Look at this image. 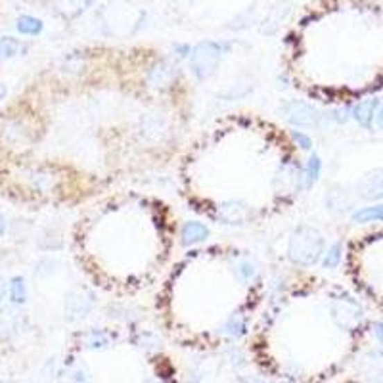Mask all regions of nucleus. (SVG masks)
Listing matches in <instances>:
<instances>
[{
  "label": "nucleus",
  "mask_w": 383,
  "mask_h": 383,
  "mask_svg": "<svg viewBox=\"0 0 383 383\" xmlns=\"http://www.w3.org/2000/svg\"><path fill=\"white\" fill-rule=\"evenodd\" d=\"M341 253H343V246H341V244H334V246L326 251L324 259H322L324 269H335L337 264L341 263Z\"/></svg>",
  "instance_id": "nucleus-17"
},
{
  "label": "nucleus",
  "mask_w": 383,
  "mask_h": 383,
  "mask_svg": "<svg viewBox=\"0 0 383 383\" xmlns=\"http://www.w3.org/2000/svg\"><path fill=\"white\" fill-rule=\"evenodd\" d=\"M94 303L96 297L92 291H88V289H73V291H69V293L65 296V316L69 320L85 318L88 312L92 311Z\"/></svg>",
  "instance_id": "nucleus-4"
},
{
  "label": "nucleus",
  "mask_w": 383,
  "mask_h": 383,
  "mask_svg": "<svg viewBox=\"0 0 383 383\" xmlns=\"http://www.w3.org/2000/svg\"><path fill=\"white\" fill-rule=\"evenodd\" d=\"M374 332H375V335H377V339H380V341H383V322H377V324H375Z\"/></svg>",
  "instance_id": "nucleus-25"
},
{
  "label": "nucleus",
  "mask_w": 383,
  "mask_h": 383,
  "mask_svg": "<svg viewBox=\"0 0 383 383\" xmlns=\"http://www.w3.org/2000/svg\"><path fill=\"white\" fill-rule=\"evenodd\" d=\"M219 62H221V46L215 42H201L192 52V73L200 80L209 79L216 71Z\"/></svg>",
  "instance_id": "nucleus-2"
},
{
  "label": "nucleus",
  "mask_w": 383,
  "mask_h": 383,
  "mask_svg": "<svg viewBox=\"0 0 383 383\" xmlns=\"http://www.w3.org/2000/svg\"><path fill=\"white\" fill-rule=\"evenodd\" d=\"M108 341H110L108 334L100 332V330H94V332H90V334H88L87 343L90 349H102V347H105V345H108Z\"/></svg>",
  "instance_id": "nucleus-19"
},
{
  "label": "nucleus",
  "mask_w": 383,
  "mask_h": 383,
  "mask_svg": "<svg viewBox=\"0 0 383 383\" xmlns=\"http://www.w3.org/2000/svg\"><path fill=\"white\" fill-rule=\"evenodd\" d=\"M6 232V219H4V215L0 213V236Z\"/></svg>",
  "instance_id": "nucleus-26"
},
{
  "label": "nucleus",
  "mask_w": 383,
  "mask_h": 383,
  "mask_svg": "<svg viewBox=\"0 0 383 383\" xmlns=\"http://www.w3.org/2000/svg\"><path fill=\"white\" fill-rule=\"evenodd\" d=\"M291 136H293V140H296V142L299 144L303 150H311L312 148V140L307 135H303V133H297V130H293V133H291Z\"/></svg>",
  "instance_id": "nucleus-20"
},
{
  "label": "nucleus",
  "mask_w": 383,
  "mask_h": 383,
  "mask_svg": "<svg viewBox=\"0 0 383 383\" xmlns=\"http://www.w3.org/2000/svg\"><path fill=\"white\" fill-rule=\"evenodd\" d=\"M326 203L330 211H334V213H347L349 209L352 207V201L351 198L347 196V192L345 190H332L327 194Z\"/></svg>",
  "instance_id": "nucleus-12"
},
{
  "label": "nucleus",
  "mask_w": 383,
  "mask_h": 383,
  "mask_svg": "<svg viewBox=\"0 0 383 383\" xmlns=\"http://www.w3.org/2000/svg\"><path fill=\"white\" fill-rule=\"evenodd\" d=\"M334 312L337 322H339L341 326L347 327L357 326L360 322V318H362V309H360V305L351 301V299H339V301H335Z\"/></svg>",
  "instance_id": "nucleus-6"
},
{
  "label": "nucleus",
  "mask_w": 383,
  "mask_h": 383,
  "mask_svg": "<svg viewBox=\"0 0 383 383\" xmlns=\"http://www.w3.org/2000/svg\"><path fill=\"white\" fill-rule=\"evenodd\" d=\"M352 221L359 224L383 223V205H370L352 213Z\"/></svg>",
  "instance_id": "nucleus-13"
},
{
  "label": "nucleus",
  "mask_w": 383,
  "mask_h": 383,
  "mask_svg": "<svg viewBox=\"0 0 383 383\" xmlns=\"http://www.w3.org/2000/svg\"><path fill=\"white\" fill-rule=\"evenodd\" d=\"M375 125L383 130V104L380 105V110L375 113Z\"/></svg>",
  "instance_id": "nucleus-23"
},
{
  "label": "nucleus",
  "mask_w": 383,
  "mask_h": 383,
  "mask_svg": "<svg viewBox=\"0 0 383 383\" xmlns=\"http://www.w3.org/2000/svg\"><path fill=\"white\" fill-rule=\"evenodd\" d=\"M150 85L153 88H158V90H165L169 88L176 79V67L175 65L167 64V62H161L153 67L152 71H150Z\"/></svg>",
  "instance_id": "nucleus-7"
},
{
  "label": "nucleus",
  "mask_w": 383,
  "mask_h": 383,
  "mask_svg": "<svg viewBox=\"0 0 383 383\" xmlns=\"http://www.w3.org/2000/svg\"><path fill=\"white\" fill-rule=\"evenodd\" d=\"M4 96H6V87H4V85L0 83V100H2Z\"/></svg>",
  "instance_id": "nucleus-27"
},
{
  "label": "nucleus",
  "mask_w": 383,
  "mask_h": 383,
  "mask_svg": "<svg viewBox=\"0 0 383 383\" xmlns=\"http://www.w3.org/2000/svg\"><path fill=\"white\" fill-rule=\"evenodd\" d=\"M359 198L366 201L383 200V169H372L362 175L357 182Z\"/></svg>",
  "instance_id": "nucleus-5"
},
{
  "label": "nucleus",
  "mask_w": 383,
  "mask_h": 383,
  "mask_svg": "<svg viewBox=\"0 0 383 383\" xmlns=\"http://www.w3.org/2000/svg\"><path fill=\"white\" fill-rule=\"evenodd\" d=\"M19 50V44H17L16 39L12 37H4L0 40V62H6L10 58H14Z\"/></svg>",
  "instance_id": "nucleus-18"
},
{
  "label": "nucleus",
  "mask_w": 383,
  "mask_h": 383,
  "mask_svg": "<svg viewBox=\"0 0 383 383\" xmlns=\"http://www.w3.org/2000/svg\"><path fill=\"white\" fill-rule=\"evenodd\" d=\"M324 238L314 226L303 224L297 226L289 244H287V257L291 263L299 266H314L324 255Z\"/></svg>",
  "instance_id": "nucleus-1"
},
{
  "label": "nucleus",
  "mask_w": 383,
  "mask_h": 383,
  "mask_svg": "<svg viewBox=\"0 0 383 383\" xmlns=\"http://www.w3.org/2000/svg\"><path fill=\"white\" fill-rule=\"evenodd\" d=\"M6 291H8V287H6V282L0 278V303H2V299L6 297Z\"/></svg>",
  "instance_id": "nucleus-24"
},
{
  "label": "nucleus",
  "mask_w": 383,
  "mask_h": 383,
  "mask_svg": "<svg viewBox=\"0 0 383 383\" xmlns=\"http://www.w3.org/2000/svg\"><path fill=\"white\" fill-rule=\"evenodd\" d=\"M17 29L24 35H39L42 31V22L37 19V17L24 16L19 17V22H17Z\"/></svg>",
  "instance_id": "nucleus-16"
},
{
  "label": "nucleus",
  "mask_w": 383,
  "mask_h": 383,
  "mask_svg": "<svg viewBox=\"0 0 383 383\" xmlns=\"http://www.w3.org/2000/svg\"><path fill=\"white\" fill-rule=\"evenodd\" d=\"M219 216L228 224H244L249 219V211L239 201H226L219 209Z\"/></svg>",
  "instance_id": "nucleus-10"
},
{
  "label": "nucleus",
  "mask_w": 383,
  "mask_h": 383,
  "mask_svg": "<svg viewBox=\"0 0 383 383\" xmlns=\"http://www.w3.org/2000/svg\"><path fill=\"white\" fill-rule=\"evenodd\" d=\"M380 100L377 98H368V100H362L360 104L355 105V110H352V117L357 119L359 125L362 127H372V123L375 119V113L380 110Z\"/></svg>",
  "instance_id": "nucleus-9"
},
{
  "label": "nucleus",
  "mask_w": 383,
  "mask_h": 383,
  "mask_svg": "<svg viewBox=\"0 0 383 383\" xmlns=\"http://www.w3.org/2000/svg\"><path fill=\"white\" fill-rule=\"evenodd\" d=\"M253 383H261V382H253Z\"/></svg>",
  "instance_id": "nucleus-28"
},
{
  "label": "nucleus",
  "mask_w": 383,
  "mask_h": 383,
  "mask_svg": "<svg viewBox=\"0 0 383 383\" xmlns=\"http://www.w3.org/2000/svg\"><path fill=\"white\" fill-rule=\"evenodd\" d=\"M142 135L152 140V142H161L169 136V125L167 121L163 117H158V115H150L146 117L142 123Z\"/></svg>",
  "instance_id": "nucleus-8"
},
{
  "label": "nucleus",
  "mask_w": 383,
  "mask_h": 383,
  "mask_svg": "<svg viewBox=\"0 0 383 383\" xmlns=\"http://www.w3.org/2000/svg\"><path fill=\"white\" fill-rule=\"evenodd\" d=\"M320 171H322V161L318 155H311L307 161V171H305V188H312L316 184Z\"/></svg>",
  "instance_id": "nucleus-14"
},
{
  "label": "nucleus",
  "mask_w": 383,
  "mask_h": 383,
  "mask_svg": "<svg viewBox=\"0 0 383 383\" xmlns=\"http://www.w3.org/2000/svg\"><path fill=\"white\" fill-rule=\"evenodd\" d=\"M182 244L184 246H196L203 239L209 238V228L205 224L198 223V221H190L182 226Z\"/></svg>",
  "instance_id": "nucleus-11"
},
{
  "label": "nucleus",
  "mask_w": 383,
  "mask_h": 383,
  "mask_svg": "<svg viewBox=\"0 0 383 383\" xmlns=\"http://www.w3.org/2000/svg\"><path fill=\"white\" fill-rule=\"evenodd\" d=\"M239 272H241V276H244V278H251V276L255 274V269H253V264L246 263L239 266Z\"/></svg>",
  "instance_id": "nucleus-21"
},
{
  "label": "nucleus",
  "mask_w": 383,
  "mask_h": 383,
  "mask_svg": "<svg viewBox=\"0 0 383 383\" xmlns=\"http://www.w3.org/2000/svg\"><path fill=\"white\" fill-rule=\"evenodd\" d=\"M10 299L14 305H24L27 301V286L22 276H16L10 282Z\"/></svg>",
  "instance_id": "nucleus-15"
},
{
  "label": "nucleus",
  "mask_w": 383,
  "mask_h": 383,
  "mask_svg": "<svg viewBox=\"0 0 383 383\" xmlns=\"http://www.w3.org/2000/svg\"><path fill=\"white\" fill-rule=\"evenodd\" d=\"M226 330H228V334L230 335H239L241 334V330H244V326H241V322H234V320H232L230 324L226 326Z\"/></svg>",
  "instance_id": "nucleus-22"
},
{
  "label": "nucleus",
  "mask_w": 383,
  "mask_h": 383,
  "mask_svg": "<svg viewBox=\"0 0 383 383\" xmlns=\"http://www.w3.org/2000/svg\"><path fill=\"white\" fill-rule=\"evenodd\" d=\"M282 113L289 125L303 128L318 127L320 113L314 105L307 104V102H299V100H291L287 104L282 105Z\"/></svg>",
  "instance_id": "nucleus-3"
}]
</instances>
